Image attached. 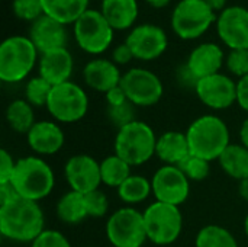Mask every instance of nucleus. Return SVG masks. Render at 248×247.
Returning <instances> with one entry per match:
<instances>
[{"instance_id": "obj_1", "label": "nucleus", "mask_w": 248, "mask_h": 247, "mask_svg": "<svg viewBox=\"0 0 248 247\" xmlns=\"http://www.w3.org/2000/svg\"><path fill=\"white\" fill-rule=\"evenodd\" d=\"M0 231L13 242H33L44 231V213L38 202L17 197L0 205Z\"/></svg>"}, {"instance_id": "obj_2", "label": "nucleus", "mask_w": 248, "mask_h": 247, "mask_svg": "<svg viewBox=\"0 0 248 247\" xmlns=\"http://www.w3.org/2000/svg\"><path fill=\"white\" fill-rule=\"evenodd\" d=\"M190 154L202 157L208 162L218 160L230 143V130L227 124L217 115H202L196 118L187 128Z\"/></svg>"}, {"instance_id": "obj_3", "label": "nucleus", "mask_w": 248, "mask_h": 247, "mask_svg": "<svg viewBox=\"0 0 248 247\" xmlns=\"http://www.w3.org/2000/svg\"><path fill=\"white\" fill-rule=\"evenodd\" d=\"M10 183L19 197L38 202L52 192L55 178L51 166L45 160L29 156L16 162V169Z\"/></svg>"}, {"instance_id": "obj_4", "label": "nucleus", "mask_w": 248, "mask_h": 247, "mask_svg": "<svg viewBox=\"0 0 248 247\" xmlns=\"http://www.w3.org/2000/svg\"><path fill=\"white\" fill-rule=\"evenodd\" d=\"M39 51L29 36L13 35L0 45V80L19 83L29 76L38 61Z\"/></svg>"}, {"instance_id": "obj_5", "label": "nucleus", "mask_w": 248, "mask_h": 247, "mask_svg": "<svg viewBox=\"0 0 248 247\" xmlns=\"http://www.w3.org/2000/svg\"><path fill=\"white\" fill-rule=\"evenodd\" d=\"M157 137L153 128L142 122L134 121L118 130L115 138V154L124 159L129 166H141L155 154Z\"/></svg>"}, {"instance_id": "obj_6", "label": "nucleus", "mask_w": 248, "mask_h": 247, "mask_svg": "<svg viewBox=\"0 0 248 247\" xmlns=\"http://www.w3.org/2000/svg\"><path fill=\"white\" fill-rule=\"evenodd\" d=\"M217 12L205 0H180L171 13V29L185 41L201 38L214 23Z\"/></svg>"}, {"instance_id": "obj_7", "label": "nucleus", "mask_w": 248, "mask_h": 247, "mask_svg": "<svg viewBox=\"0 0 248 247\" xmlns=\"http://www.w3.org/2000/svg\"><path fill=\"white\" fill-rule=\"evenodd\" d=\"M145 231L150 242L158 246L174 243L183 229V215L176 205L153 202L144 213Z\"/></svg>"}, {"instance_id": "obj_8", "label": "nucleus", "mask_w": 248, "mask_h": 247, "mask_svg": "<svg viewBox=\"0 0 248 247\" xmlns=\"http://www.w3.org/2000/svg\"><path fill=\"white\" fill-rule=\"evenodd\" d=\"M115 29L109 25L100 10H86L73 25V33L77 45L87 54L105 52L113 41Z\"/></svg>"}, {"instance_id": "obj_9", "label": "nucleus", "mask_w": 248, "mask_h": 247, "mask_svg": "<svg viewBox=\"0 0 248 247\" xmlns=\"http://www.w3.org/2000/svg\"><path fill=\"white\" fill-rule=\"evenodd\" d=\"M46 109L55 121L73 124L83 119L87 114L89 98L81 86L70 80L52 87Z\"/></svg>"}, {"instance_id": "obj_10", "label": "nucleus", "mask_w": 248, "mask_h": 247, "mask_svg": "<svg viewBox=\"0 0 248 247\" xmlns=\"http://www.w3.org/2000/svg\"><path fill=\"white\" fill-rule=\"evenodd\" d=\"M106 236L115 247H141L148 240L142 213L131 207L115 211L106 223Z\"/></svg>"}, {"instance_id": "obj_11", "label": "nucleus", "mask_w": 248, "mask_h": 247, "mask_svg": "<svg viewBox=\"0 0 248 247\" xmlns=\"http://www.w3.org/2000/svg\"><path fill=\"white\" fill-rule=\"evenodd\" d=\"M121 86L134 106H153L160 102L164 92L160 77L141 67L131 68L122 74Z\"/></svg>"}, {"instance_id": "obj_12", "label": "nucleus", "mask_w": 248, "mask_h": 247, "mask_svg": "<svg viewBox=\"0 0 248 247\" xmlns=\"http://www.w3.org/2000/svg\"><path fill=\"white\" fill-rule=\"evenodd\" d=\"M189 182L190 181L177 166L164 165L154 173L151 179L153 195L158 202L179 207L189 198Z\"/></svg>"}, {"instance_id": "obj_13", "label": "nucleus", "mask_w": 248, "mask_h": 247, "mask_svg": "<svg viewBox=\"0 0 248 247\" xmlns=\"http://www.w3.org/2000/svg\"><path fill=\"white\" fill-rule=\"evenodd\" d=\"M125 42L131 48L134 58L141 61H153L166 52L169 38L161 26L154 23H142L131 29Z\"/></svg>"}, {"instance_id": "obj_14", "label": "nucleus", "mask_w": 248, "mask_h": 247, "mask_svg": "<svg viewBox=\"0 0 248 247\" xmlns=\"http://www.w3.org/2000/svg\"><path fill=\"white\" fill-rule=\"evenodd\" d=\"M217 32L230 49L248 48V9L227 6L218 15Z\"/></svg>"}, {"instance_id": "obj_15", "label": "nucleus", "mask_w": 248, "mask_h": 247, "mask_svg": "<svg viewBox=\"0 0 248 247\" xmlns=\"http://www.w3.org/2000/svg\"><path fill=\"white\" fill-rule=\"evenodd\" d=\"M195 92L203 105L218 111L228 109L237 102V83L222 73L201 79Z\"/></svg>"}, {"instance_id": "obj_16", "label": "nucleus", "mask_w": 248, "mask_h": 247, "mask_svg": "<svg viewBox=\"0 0 248 247\" xmlns=\"http://www.w3.org/2000/svg\"><path fill=\"white\" fill-rule=\"evenodd\" d=\"M64 176L71 191L87 194L102 185L100 163L89 154L71 156L64 167Z\"/></svg>"}, {"instance_id": "obj_17", "label": "nucleus", "mask_w": 248, "mask_h": 247, "mask_svg": "<svg viewBox=\"0 0 248 247\" xmlns=\"http://www.w3.org/2000/svg\"><path fill=\"white\" fill-rule=\"evenodd\" d=\"M65 26L67 25H62L61 22L44 13L39 19L31 23L29 39L33 42L39 54H44L57 48H65L67 39H68Z\"/></svg>"}, {"instance_id": "obj_18", "label": "nucleus", "mask_w": 248, "mask_h": 247, "mask_svg": "<svg viewBox=\"0 0 248 247\" xmlns=\"http://www.w3.org/2000/svg\"><path fill=\"white\" fill-rule=\"evenodd\" d=\"M26 138L31 150L41 156L58 153L65 141L61 127L52 121H36L26 134Z\"/></svg>"}, {"instance_id": "obj_19", "label": "nucleus", "mask_w": 248, "mask_h": 247, "mask_svg": "<svg viewBox=\"0 0 248 247\" xmlns=\"http://www.w3.org/2000/svg\"><path fill=\"white\" fill-rule=\"evenodd\" d=\"M38 68L41 77H44L52 86H57L70 82L74 68V60L67 47L57 48L41 54Z\"/></svg>"}, {"instance_id": "obj_20", "label": "nucleus", "mask_w": 248, "mask_h": 247, "mask_svg": "<svg viewBox=\"0 0 248 247\" xmlns=\"http://www.w3.org/2000/svg\"><path fill=\"white\" fill-rule=\"evenodd\" d=\"M224 60V51L218 44L203 42L192 49L186 61V66L193 73V76L198 80H201L219 73Z\"/></svg>"}, {"instance_id": "obj_21", "label": "nucleus", "mask_w": 248, "mask_h": 247, "mask_svg": "<svg viewBox=\"0 0 248 247\" xmlns=\"http://www.w3.org/2000/svg\"><path fill=\"white\" fill-rule=\"evenodd\" d=\"M83 79L90 89L108 93L110 89L121 84L122 74L119 71V67L112 60L94 58L84 66Z\"/></svg>"}, {"instance_id": "obj_22", "label": "nucleus", "mask_w": 248, "mask_h": 247, "mask_svg": "<svg viewBox=\"0 0 248 247\" xmlns=\"http://www.w3.org/2000/svg\"><path fill=\"white\" fill-rule=\"evenodd\" d=\"M155 154L166 165L179 166L190 154L186 132L167 131L163 135H160L157 138Z\"/></svg>"}, {"instance_id": "obj_23", "label": "nucleus", "mask_w": 248, "mask_h": 247, "mask_svg": "<svg viewBox=\"0 0 248 247\" xmlns=\"http://www.w3.org/2000/svg\"><path fill=\"white\" fill-rule=\"evenodd\" d=\"M102 15L115 31L132 28L140 15L137 0H102Z\"/></svg>"}, {"instance_id": "obj_24", "label": "nucleus", "mask_w": 248, "mask_h": 247, "mask_svg": "<svg viewBox=\"0 0 248 247\" xmlns=\"http://www.w3.org/2000/svg\"><path fill=\"white\" fill-rule=\"evenodd\" d=\"M90 0H42L44 13L61 22L62 25L76 23V20L89 10Z\"/></svg>"}, {"instance_id": "obj_25", "label": "nucleus", "mask_w": 248, "mask_h": 247, "mask_svg": "<svg viewBox=\"0 0 248 247\" xmlns=\"http://www.w3.org/2000/svg\"><path fill=\"white\" fill-rule=\"evenodd\" d=\"M222 170L238 182L248 179V148L243 144H230L218 159Z\"/></svg>"}, {"instance_id": "obj_26", "label": "nucleus", "mask_w": 248, "mask_h": 247, "mask_svg": "<svg viewBox=\"0 0 248 247\" xmlns=\"http://www.w3.org/2000/svg\"><path fill=\"white\" fill-rule=\"evenodd\" d=\"M57 215L65 224H78L87 218L84 194L76 191L64 194L57 204Z\"/></svg>"}, {"instance_id": "obj_27", "label": "nucleus", "mask_w": 248, "mask_h": 247, "mask_svg": "<svg viewBox=\"0 0 248 247\" xmlns=\"http://www.w3.org/2000/svg\"><path fill=\"white\" fill-rule=\"evenodd\" d=\"M6 121L12 130L19 134H28L29 130L35 125V112L33 106L25 99L13 100L6 109Z\"/></svg>"}, {"instance_id": "obj_28", "label": "nucleus", "mask_w": 248, "mask_h": 247, "mask_svg": "<svg viewBox=\"0 0 248 247\" xmlns=\"http://www.w3.org/2000/svg\"><path fill=\"white\" fill-rule=\"evenodd\" d=\"M100 176L103 185L118 189L131 176V166L118 154H113L100 162Z\"/></svg>"}, {"instance_id": "obj_29", "label": "nucleus", "mask_w": 248, "mask_h": 247, "mask_svg": "<svg viewBox=\"0 0 248 247\" xmlns=\"http://www.w3.org/2000/svg\"><path fill=\"white\" fill-rule=\"evenodd\" d=\"M151 194H153L151 181H148L145 176H140V175H131L118 188L119 198L125 204H131V205L144 202Z\"/></svg>"}, {"instance_id": "obj_30", "label": "nucleus", "mask_w": 248, "mask_h": 247, "mask_svg": "<svg viewBox=\"0 0 248 247\" xmlns=\"http://www.w3.org/2000/svg\"><path fill=\"white\" fill-rule=\"evenodd\" d=\"M196 247H238L231 231L221 226H206L196 236Z\"/></svg>"}, {"instance_id": "obj_31", "label": "nucleus", "mask_w": 248, "mask_h": 247, "mask_svg": "<svg viewBox=\"0 0 248 247\" xmlns=\"http://www.w3.org/2000/svg\"><path fill=\"white\" fill-rule=\"evenodd\" d=\"M52 87L54 86L51 83H48L44 77H41V76L32 77L25 86L26 100L35 108L46 106Z\"/></svg>"}, {"instance_id": "obj_32", "label": "nucleus", "mask_w": 248, "mask_h": 247, "mask_svg": "<svg viewBox=\"0 0 248 247\" xmlns=\"http://www.w3.org/2000/svg\"><path fill=\"white\" fill-rule=\"evenodd\" d=\"M209 163L211 162H208V160H205L202 157L189 154L177 167L186 175V178L189 181L201 182V181H205L209 176V172H211V165Z\"/></svg>"}, {"instance_id": "obj_33", "label": "nucleus", "mask_w": 248, "mask_h": 247, "mask_svg": "<svg viewBox=\"0 0 248 247\" xmlns=\"http://www.w3.org/2000/svg\"><path fill=\"white\" fill-rule=\"evenodd\" d=\"M12 9L17 19L31 23L44 15L42 0H13Z\"/></svg>"}, {"instance_id": "obj_34", "label": "nucleus", "mask_w": 248, "mask_h": 247, "mask_svg": "<svg viewBox=\"0 0 248 247\" xmlns=\"http://www.w3.org/2000/svg\"><path fill=\"white\" fill-rule=\"evenodd\" d=\"M84 204H86L87 215L93 217V218L103 217L108 213V210H109L108 197L100 189H96V191L84 194Z\"/></svg>"}, {"instance_id": "obj_35", "label": "nucleus", "mask_w": 248, "mask_h": 247, "mask_svg": "<svg viewBox=\"0 0 248 247\" xmlns=\"http://www.w3.org/2000/svg\"><path fill=\"white\" fill-rule=\"evenodd\" d=\"M108 116L110 122L118 128H124L125 125L135 121V111L131 102H126L119 106H108Z\"/></svg>"}, {"instance_id": "obj_36", "label": "nucleus", "mask_w": 248, "mask_h": 247, "mask_svg": "<svg viewBox=\"0 0 248 247\" xmlns=\"http://www.w3.org/2000/svg\"><path fill=\"white\" fill-rule=\"evenodd\" d=\"M227 68L237 77H244L248 74V48L231 49L227 60Z\"/></svg>"}, {"instance_id": "obj_37", "label": "nucleus", "mask_w": 248, "mask_h": 247, "mask_svg": "<svg viewBox=\"0 0 248 247\" xmlns=\"http://www.w3.org/2000/svg\"><path fill=\"white\" fill-rule=\"evenodd\" d=\"M31 247H71L68 239L57 230H44Z\"/></svg>"}, {"instance_id": "obj_38", "label": "nucleus", "mask_w": 248, "mask_h": 247, "mask_svg": "<svg viewBox=\"0 0 248 247\" xmlns=\"http://www.w3.org/2000/svg\"><path fill=\"white\" fill-rule=\"evenodd\" d=\"M16 169V162L7 150H0V183H10Z\"/></svg>"}, {"instance_id": "obj_39", "label": "nucleus", "mask_w": 248, "mask_h": 247, "mask_svg": "<svg viewBox=\"0 0 248 247\" xmlns=\"http://www.w3.org/2000/svg\"><path fill=\"white\" fill-rule=\"evenodd\" d=\"M134 60V54L131 51V48L126 45V42L118 45L113 51H112V61L116 64V66H124V64H128Z\"/></svg>"}, {"instance_id": "obj_40", "label": "nucleus", "mask_w": 248, "mask_h": 247, "mask_svg": "<svg viewBox=\"0 0 248 247\" xmlns=\"http://www.w3.org/2000/svg\"><path fill=\"white\" fill-rule=\"evenodd\" d=\"M105 98H106L108 106H119V105H124V103L129 102L128 98H126L125 90L122 89L121 84L113 87V89H110L108 93H105Z\"/></svg>"}, {"instance_id": "obj_41", "label": "nucleus", "mask_w": 248, "mask_h": 247, "mask_svg": "<svg viewBox=\"0 0 248 247\" xmlns=\"http://www.w3.org/2000/svg\"><path fill=\"white\" fill-rule=\"evenodd\" d=\"M237 103L248 112V74L237 82Z\"/></svg>"}, {"instance_id": "obj_42", "label": "nucleus", "mask_w": 248, "mask_h": 247, "mask_svg": "<svg viewBox=\"0 0 248 247\" xmlns=\"http://www.w3.org/2000/svg\"><path fill=\"white\" fill-rule=\"evenodd\" d=\"M177 76H179V82L183 84V86H187V87H193V89H196V84H198V79L193 76V73L187 68V66L185 64V66H182L180 68H179V73H177Z\"/></svg>"}, {"instance_id": "obj_43", "label": "nucleus", "mask_w": 248, "mask_h": 247, "mask_svg": "<svg viewBox=\"0 0 248 247\" xmlns=\"http://www.w3.org/2000/svg\"><path fill=\"white\" fill-rule=\"evenodd\" d=\"M17 192L15 191L12 183H0V205L10 202L12 199L17 198Z\"/></svg>"}, {"instance_id": "obj_44", "label": "nucleus", "mask_w": 248, "mask_h": 247, "mask_svg": "<svg viewBox=\"0 0 248 247\" xmlns=\"http://www.w3.org/2000/svg\"><path fill=\"white\" fill-rule=\"evenodd\" d=\"M240 140H241V144L248 148V118L241 124V128H240Z\"/></svg>"}, {"instance_id": "obj_45", "label": "nucleus", "mask_w": 248, "mask_h": 247, "mask_svg": "<svg viewBox=\"0 0 248 247\" xmlns=\"http://www.w3.org/2000/svg\"><path fill=\"white\" fill-rule=\"evenodd\" d=\"M215 12H222L227 7V1L228 0H205Z\"/></svg>"}, {"instance_id": "obj_46", "label": "nucleus", "mask_w": 248, "mask_h": 247, "mask_svg": "<svg viewBox=\"0 0 248 247\" xmlns=\"http://www.w3.org/2000/svg\"><path fill=\"white\" fill-rule=\"evenodd\" d=\"M147 4H150L154 9H163L166 6H169L171 3V0H144Z\"/></svg>"}, {"instance_id": "obj_47", "label": "nucleus", "mask_w": 248, "mask_h": 247, "mask_svg": "<svg viewBox=\"0 0 248 247\" xmlns=\"http://www.w3.org/2000/svg\"><path fill=\"white\" fill-rule=\"evenodd\" d=\"M238 194H240V197L244 201L248 202V179H244V181L240 182V185H238Z\"/></svg>"}, {"instance_id": "obj_48", "label": "nucleus", "mask_w": 248, "mask_h": 247, "mask_svg": "<svg viewBox=\"0 0 248 247\" xmlns=\"http://www.w3.org/2000/svg\"><path fill=\"white\" fill-rule=\"evenodd\" d=\"M244 231H246V234H247L248 237V215L246 217V221H244Z\"/></svg>"}, {"instance_id": "obj_49", "label": "nucleus", "mask_w": 248, "mask_h": 247, "mask_svg": "<svg viewBox=\"0 0 248 247\" xmlns=\"http://www.w3.org/2000/svg\"><path fill=\"white\" fill-rule=\"evenodd\" d=\"M87 247H92V246H87Z\"/></svg>"}]
</instances>
